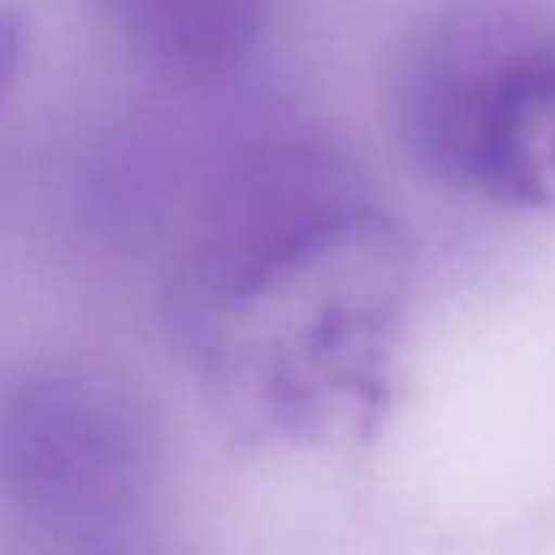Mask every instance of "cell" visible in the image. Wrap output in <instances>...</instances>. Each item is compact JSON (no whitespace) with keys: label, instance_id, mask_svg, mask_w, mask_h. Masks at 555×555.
Listing matches in <instances>:
<instances>
[{"label":"cell","instance_id":"obj_2","mask_svg":"<svg viewBox=\"0 0 555 555\" xmlns=\"http://www.w3.org/2000/svg\"><path fill=\"white\" fill-rule=\"evenodd\" d=\"M378 216L359 167L330 140L257 132L216 163L201 197L193 287L216 307L254 302Z\"/></svg>","mask_w":555,"mask_h":555},{"label":"cell","instance_id":"obj_1","mask_svg":"<svg viewBox=\"0 0 555 555\" xmlns=\"http://www.w3.org/2000/svg\"><path fill=\"white\" fill-rule=\"evenodd\" d=\"M397 140L442 190L555 212V0H446L401 46Z\"/></svg>","mask_w":555,"mask_h":555},{"label":"cell","instance_id":"obj_5","mask_svg":"<svg viewBox=\"0 0 555 555\" xmlns=\"http://www.w3.org/2000/svg\"><path fill=\"white\" fill-rule=\"evenodd\" d=\"M30 46V12L20 0H0V106L15 88Z\"/></svg>","mask_w":555,"mask_h":555},{"label":"cell","instance_id":"obj_3","mask_svg":"<svg viewBox=\"0 0 555 555\" xmlns=\"http://www.w3.org/2000/svg\"><path fill=\"white\" fill-rule=\"evenodd\" d=\"M152 442L111 389L53 378L0 412V495L57 533L117 526L144 495Z\"/></svg>","mask_w":555,"mask_h":555},{"label":"cell","instance_id":"obj_4","mask_svg":"<svg viewBox=\"0 0 555 555\" xmlns=\"http://www.w3.org/2000/svg\"><path fill=\"white\" fill-rule=\"evenodd\" d=\"M137 57L175 80H220L254 53L269 0H91Z\"/></svg>","mask_w":555,"mask_h":555}]
</instances>
